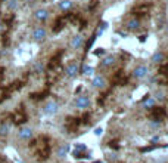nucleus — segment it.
<instances>
[{
  "label": "nucleus",
  "mask_w": 168,
  "mask_h": 163,
  "mask_svg": "<svg viewBox=\"0 0 168 163\" xmlns=\"http://www.w3.org/2000/svg\"><path fill=\"white\" fill-rule=\"evenodd\" d=\"M30 148L34 151V154L38 157V160L44 162L50 157V139L44 135L38 136L30 143Z\"/></svg>",
  "instance_id": "obj_1"
},
{
  "label": "nucleus",
  "mask_w": 168,
  "mask_h": 163,
  "mask_svg": "<svg viewBox=\"0 0 168 163\" xmlns=\"http://www.w3.org/2000/svg\"><path fill=\"white\" fill-rule=\"evenodd\" d=\"M151 116L153 120H158V122H162L165 117H167V110L164 107H152L151 108Z\"/></svg>",
  "instance_id": "obj_2"
},
{
  "label": "nucleus",
  "mask_w": 168,
  "mask_h": 163,
  "mask_svg": "<svg viewBox=\"0 0 168 163\" xmlns=\"http://www.w3.org/2000/svg\"><path fill=\"white\" fill-rule=\"evenodd\" d=\"M12 120H14L15 125H24V123H27L28 117H27V114H25V111H24L22 107H19V110L12 114Z\"/></svg>",
  "instance_id": "obj_3"
},
{
  "label": "nucleus",
  "mask_w": 168,
  "mask_h": 163,
  "mask_svg": "<svg viewBox=\"0 0 168 163\" xmlns=\"http://www.w3.org/2000/svg\"><path fill=\"white\" fill-rule=\"evenodd\" d=\"M65 125H67V129L72 133V132H75L80 125H81V119L80 117H68L67 122H65Z\"/></svg>",
  "instance_id": "obj_4"
},
{
  "label": "nucleus",
  "mask_w": 168,
  "mask_h": 163,
  "mask_svg": "<svg viewBox=\"0 0 168 163\" xmlns=\"http://www.w3.org/2000/svg\"><path fill=\"white\" fill-rule=\"evenodd\" d=\"M112 83L114 85H125V83H128V77L122 70H118L112 77Z\"/></svg>",
  "instance_id": "obj_5"
},
{
  "label": "nucleus",
  "mask_w": 168,
  "mask_h": 163,
  "mask_svg": "<svg viewBox=\"0 0 168 163\" xmlns=\"http://www.w3.org/2000/svg\"><path fill=\"white\" fill-rule=\"evenodd\" d=\"M88 105H90V98H88V96H86V95L77 96V99H75V107H77V108L86 110Z\"/></svg>",
  "instance_id": "obj_6"
},
{
  "label": "nucleus",
  "mask_w": 168,
  "mask_h": 163,
  "mask_svg": "<svg viewBox=\"0 0 168 163\" xmlns=\"http://www.w3.org/2000/svg\"><path fill=\"white\" fill-rule=\"evenodd\" d=\"M58 110H59V105H58V102L56 101H49L46 105H44V114H47V116H53V114H56L58 113Z\"/></svg>",
  "instance_id": "obj_7"
},
{
  "label": "nucleus",
  "mask_w": 168,
  "mask_h": 163,
  "mask_svg": "<svg viewBox=\"0 0 168 163\" xmlns=\"http://www.w3.org/2000/svg\"><path fill=\"white\" fill-rule=\"evenodd\" d=\"M77 73H78V62L77 61L69 62L67 67H65V74H67L68 77H74Z\"/></svg>",
  "instance_id": "obj_8"
},
{
  "label": "nucleus",
  "mask_w": 168,
  "mask_h": 163,
  "mask_svg": "<svg viewBox=\"0 0 168 163\" xmlns=\"http://www.w3.org/2000/svg\"><path fill=\"white\" fill-rule=\"evenodd\" d=\"M148 67L146 65H139V67H136L134 71H133V76H134L136 79H145L146 76H148Z\"/></svg>",
  "instance_id": "obj_9"
},
{
  "label": "nucleus",
  "mask_w": 168,
  "mask_h": 163,
  "mask_svg": "<svg viewBox=\"0 0 168 163\" xmlns=\"http://www.w3.org/2000/svg\"><path fill=\"white\" fill-rule=\"evenodd\" d=\"M68 21L65 19V15L64 17H59V18H56L55 21V25H53V33H59L64 27H65V24H67Z\"/></svg>",
  "instance_id": "obj_10"
},
{
  "label": "nucleus",
  "mask_w": 168,
  "mask_h": 163,
  "mask_svg": "<svg viewBox=\"0 0 168 163\" xmlns=\"http://www.w3.org/2000/svg\"><path fill=\"white\" fill-rule=\"evenodd\" d=\"M18 136L21 139H31L33 138V129L31 127H22L19 132H18Z\"/></svg>",
  "instance_id": "obj_11"
},
{
  "label": "nucleus",
  "mask_w": 168,
  "mask_h": 163,
  "mask_svg": "<svg viewBox=\"0 0 168 163\" xmlns=\"http://www.w3.org/2000/svg\"><path fill=\"white\" fill-rule=\"evenodd\" d=\"M46 36H47V33H46V30L44 28H35L33 31V37L34 40H37V42H41V40H44L46 39Z\"/></svg>",
  "instance_id": "obj_12"
},
{
  "label": "nucleus",
  "mask_w": 168,
  "mask_h": 163,
  "mask_svg": "<svg viewBox=\"0 0 168 163\" xmlns=\"http://www.w3.org/2000/svg\"><path fill=\"white\" fill-rule=\"evenodd\" d=\"M34 17L38 21H46V19L49 18V11L47 9H37L34 12Z\"/></svg>",
  "instance_id": "obj_13"
},
{
  "label": "nucleus",
  "mask_w": 168,
  "mask_h": 163,
  "mask_svg": "<svg viewBox=\"0 0 168 163\" xmlns=\"http://www.w3.org/2000/svg\"><path fill=\"white\" fill-rule=\"evenodd\" d=\"M83 43H84L83 37L78 34V36L72 37V40H71V43H69V45H71V48H72V49H80V48L83 46Z\"/></svg>",
  "instance_id": "obj_14"
},
{
  "label": "nucleus",
  "mask_w": 168,
  "mask_h": 163,
  "mask_svg": "<svg viewBox=\"0 0 168 163\" xmlns=\"http://www.w3.org/2000/svg\"><path fill=\"white\" fill-rule=\"evenodd\" d=\"M114 64H115V56L109 55V56H106V58L102 59L100 67L102 68H108V67H111V65H114Z\"/></svg>",
  "instance_id": "obj_15"
},
{
  "label": "nucleus",
  "mask_w": 168,
  "mask_h": 163,
  "mask_svg": "<svg viewBox=\"0 0 168 163\" xmlns=\"http://www.w3.org/2000/svg\"><path fill=\"white\" fill-rule=\"evenodd\" d=\"M105 79L102 77V76H96L94 79H93V82H92V85L94 86V88H98V89H103L105 88Z\"/></svg>",
  "instance_id": "obj_16"
},
{
  "label": "nucleus",
  "mask_w": 168,
  "mask_h": 163,
  "mask_svg": "<svg viewBox=\"0 0 168 163\" xmlns=\"http://www.w3.org/2000/svg\"><path fill=\"white\" fill-rule=\"evenodd\" d=\"M140 25V21L137 18H131L130 21H127V28L128 30H137Z\"/></svg>",
  "instance_id": "obj_17"
},
{
  "label": "nucleus",
  "mask_w": 168,
  "mask_h": 163,
  "mask_svg": "<svg viewBox=\"0 0 168 163\" xmlns=\"http://www.w3.org/2000/svg\"><path fill=\"white\" fill-rule=\"evenodd\" d=\"M159 147H167V145H159V144H152V145H146V147H140V153H148V151H153Z\"/></svg>",
  "instance_id": "obj_18"
},
{
  "label": "nucleus",
  "mask_w": 168,
  "mask_h": 163,
  "mask_svg": "<svg viewBox=\"0 0 168 163\" xmlns=\"http://www.w3.org/2000/svg\"><path fill=\"white\" fill-rule=\"evenodd\" d=\"M165 61V56L164 54H161V52H156V54L152 56V62H155V64H162Z\"/></svg>",
  "instance_id": "obj_19"
},
{
  "label": "nucleus",
  "mask_w": 168,
  "mask_h": 163,
  "mask_svg": "<svg viewBox=\"0 0 168 163\" xmlns=\"http://www.w3.org/2000/svg\"><path fill=\"white\" fill-rule=\"evenodd\" d=\"M59 8H61V11H69L72 8V2L71 0H61L59 2Z\"/></svg>",
  "instance_id": "obj_20"
},
{
  "label": "nucleus",
  "mask_w": 168,
  "mask_h": 163,
  "mask_svg": "<svg viewBox=\"0 0 168 163\" xmlns=\"http://www.w3.org/2000/svg\"><path fill=\"white\" fill-rule=\"evenodd\" d=\"M69 151V145L65 144L62 145V147H59V150H58V157L59 159H62V157H65L67 156V153Z\"/></svg>",
  "instance_id": "obj_21"
},
{
  "label": "nucleus",
  "mask_w": 168,
  "mask_h": 163,
  "mask_svg": "<svg viewBox=\"0 0 168 163\" xmlns=\"http://www.w3.org/2000/svg\"><path fill=\"white\" fill-rule=\"evenodd\" d=\"M9 130H10V125H9V123H6V122H3V123L0 125V135H3V136H6V135L9 133Z\"/></svg>",
  "instance_id": "obj_22"
},
{
  "label": "nucleus",
  "mask_w": 168,
  "mask_h": 163,
  "mask_svg": "<svg viewBox=\"0 0 168 163\" xmlns=\"http://www.w3.org/2000/svg\"><path fill=\"white\" fill-rule=\"evenodd\" d=\"M93 73H94V68H93V67H88V65H83V68H81V74L90 76V74H93Z\"/></svg>",
  "instance_id": "obj_23"
},
{
  "label": "nucleus",
  "mask_w": 168,
  "mask_h": 163,
  "mask_svg": "<svg viewBox=\"0 0 168 163\" xmlns=\"http://www.w3.org/2000/svg\"><path fill=\"white\" fill-rule=\"evenodd\" d=\"M43 68H44V67H43V64H41V62H35V64L33 65V71L35 73V74L43 73Z\"/></svg>",
  "instance_id": "obj_24"
},
{
  "label": "nucleus",
  "mask_w": 168,
  "mask_h": 163,
  "mask_svg": "<svg viewBox=\"0 0 168 163\" xmlns=\"http://www.w3.org/2000/svg\"><path fill=\"white\" fill-rule=\"evenodd\" d=\"M145 107H146V108H152V107H155V99L151 98V96H148V98L145 99Z\"/></svg>",
  "instance_id": "obj_25"
},
{
  "label": "nucleus",
  "mask_w": 168,
  "mask_h": 163,
  "mask_svg": "<svg viewBox=\"0 0 168 163\" xmlns=\"http://www.w3.org/2000/svg\"><path fill=\"white\" fill-rule=\"evenodd\" d=\"M106 28H108V22H103V24H102V27H99V28L96 30V33H94V36L98 37V36H99V34H102V33H103V31H105Z\"/></svg>",
  "instance_id": "obj_26"
},
{
  "label": "nucleus",
  "mask_w": 168,
  "mask_h": 163,
  "mask_svg": "<svg viewBox=\"0 0 168 163\" xmlns=\"http://www.w3.org/2000/svg\"><path fill=\"white\" fill-rule=\"evenodd\" d=\"M74 150H77V151H87V147L83 143H77L75 147H74Z\"/></svg>",
  "instance_id": "obj_27"
},
{
  "label": "nucleus",
  "mask_w": 168,
  "mask_h": 163,
  "mask_svg": "<svg viewBox=\"0 0 168 163\" xmlns=\"http://www.w3.org/2000/svg\"><path fill=\"white\" fill-rule=\"evenodd\" d=\"M108 95H109V92H103L100 96L98 98V104H100V105H103V102H105V99L108 98Z\"/></svg>",
  "instance_id": "obj_28"
},
{
  "label": "nucleus",
  "mask_w": 168,
  "mask_h": 163,
  "mask_svg": "<svg viewBox=\"0 0 168 163\" xmlns=\"http://www.w3.org/2000/svg\"><path fill=\"white\" fill-rule=\"evenodd\" d=\"M94 40H96V36L93 34V36L90 37V40H88V42L86 43V52H87V51H88V49H90V48L93 46V43H94Z\"/></svg>",
  "instance_id": "obj_29"
},
{
  "label": "nucleus",
  "mask_w": 168,
  "mask_h": 163,
  "mask_svg": "<svg viewBox=\"0 0 168 163\" xmlns=\"http://www.w3.org/2000/svg\"><path fill=\"white\" fill-rule=\"evenodd\" d=\"M8 8H9L10 11H15V9H18V2H16V0H9Z\"/></svg>",
  "instance_id": "obj_30"
},
{
  "label": "nucleus",
  "mask_w": 168,
  "mask_h": 163,
  "mask_svg": "<svg viewBox=\"0 0 168 163\" xmlns=\"http://www.w3.org/2000/svg\"><path fill=\"white\" fill-rule=\"evenodd\" d=\"M90 122V113H84L81 117V123H88Z\"/></svg>",
  "instance_id": "obj_31"
},
{
  "label": "nucleus",
  "mask_w": 168,
  "mask_h": 163,
  "mask_svg": "<svg viewBox=\"0 0 168 163\" xmlns=\"http://www.w3.org/2000/svg\"><path fill=\"white\" fill-rule=\"evenodd\" d=\"M109 147L114 148V150H119V145H118L117 141H111V143H109Z\"/></svg>",
  "instance_id": "obj_32"
},
{
  "label": "nucleus",
  "mask_w": 168,
  "mask_h": 163,
  "mask_svg": "<svg viewBox=\"0 0 168 163\" xmlns=\"http://www.w3.org/2000/svg\"><path fill=\"white\" fill-rule=\"evenodd\" d=\"M102 133H103V129H102V127H96V129H94V135H96V136H100Z\"/></svg>",
  "instance_id": "obj_33"
},
{
  "label": "nucleus",
  "mask_w": 168,
  "mask_h": 163,
  "mask_svg": "<svg viewBox=\"0 0 168 163\" xmlns=\"http://www.w3.org/2000/svg\"><path fill=\"white\" fill-rule=\"evenodd\" d=\"M156 99L158 101H164V93L162 92H156Z\"/></svg>",
  "instance_id": "obj_34"
},
{
  "label": "nucleus",
  "mask_w": 168,
  "mask_h": 163,
  "mask_svg": "<svg viewBox=\"0 0 168 163\" xmlns=\"http://www.w3.org/2000/svg\"><path fill=\"white\" fill-rule=\"evenodd\" d=\"M8 45H9V37L3 34V46H8Z\"/></svg>",
  "instance_id": "obj_35"
},
{
  "label": "nucleus",
  "mask_w": 168,
  "mask_h": 163,
  "mask_svg": "<svg viewBox=\"0 0 168 163\" xmlns=\"http://www.w3.org/2000/svg\"><path fill=\"white\" fill-rule=\"evenodd\" d=\"M103 54H105V49H103V48H100V49H98V51L94 52V55H98V56H99V55H103Z\"/></svg>",
  "instance_id": "obj_36"
},
{
  "label": "nucleus",
  "mask_w": 168,
  "mask_h": 163,
  "mask_svg": "<svg viewBox=\"0 0 168 163\" xmlns=\"http://www.w3.org/2000/svg\"><path fill=\"white\" fill-rule=\"evenodd\" d=\"M146 37H148L146 34H142V36L139 37V42H142V43H143V42H146Z\"/></svg>",
  "instance_id": "obj_37"
},
{
  "label": "nucleus",
  "mask_w": 168,
  "mask_h": 163,
  "mask_svg": "<svg viewBox=\"0 0 168 163\" xmlns=\"http://www.w3.org/2000/svg\"><path fill=\"white\" fill-rule=\"evenodd\" d=\"M3 73H4V67H0V80L3 79Z\"/></svg>",
  "instance_id": "obj_38"
},
{
  "label": "nucleus",
  "mask_w": 168,
  "mask_h": 163,
  "mask_svg": "<svg viewBox=\"0 0 168 163\" xmlns=\"http://www.w3.org/2000/svg\"><path fill=\"white\" fill-rule=\"evenodd\" d=\"M0 163H8V162H6V159H4L3 156H0Z\"/></svg>",
  "instance_id": "obj_39"
},
{
  "label": "nucleus",
  "mask_w": 168,
  "mask_h": 163,
  "mask_svg": "<svg viewBox=\"0 0 168 163\" xmlns=\"http://www.w3.org/2000/svg\"><path fill=\"white\" fill-rule=\"evenodd\" d=\"M81 89H83V88H81V86H78V88L75 89V93H78V92H81Z\"/></svg>",
  "instance_id": "obj_40"
},
{
  "label": "nucleus",
  "mask_w": 168,
  "mask_h": 163,
  "mask_svg": "<svg viewBox=\"0 0 168 163\" xmlns=\"http://www.w3.org/2000/svg\"><path fill=\"white\" fill-rule=\"evenodd\" d=\"M28 2H30V0H28ZM31 2H33V0H31Z\"/></svg>",
  "instance_id": "obj_41"
}]
</instances>
